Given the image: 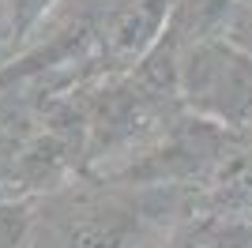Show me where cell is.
Instances as JSON below:
<instances>
[{
  "instance_id": "277c9868",
  "label": "cell",
  "mask_w": 252,
  "mask_h": 248,
  "mask_svg": "<svg viewBox=\"0 0 252 248\" xmlns=\"http://www.w3.org/2000/svg\"><path fill=\"white\" fill-rule=\"evenodd\" d=\"M233 11V0H177L173 11H166V34L173 45H196L226 31Z\"/></svg>"
},
{
  "instance_id": "52a82bcc",
  "label": "cell",
  "mask_w": 252,
  "mask_h": 248,
  "mask_svg": "<svg viewBox=\"0 0 252 248\" xmlns=\"http://www.w3.org/2000/svg\"><path fill=\"white\" fill-rule=\"evenodd\" d=\"M53 0H11V31L15 34H27L34 23L49 11Z\"/></svg>"
},
{
  "instance_id": "3957f363",
  "label": "cell",
  "mask_w": 252,
  "mask_h": 248,
  "mask_svg": "<svg viewBox=\"0 0 252 248\" xmlns=\"http://www.w3.org/2000/svg\"><path fill=\"white\" fill-rule=\"evenodd\" d=\"M166 0H139V4L113 11L102 34L105 49L113 57H143L166 27Z\"/></svg>"
},
{
  "instance_id": "8992f818",
  "label": "cell",
  "mask_w": 252,
  "mask_h": 248,
  "mask_svg": "<svg viewBox=\"0 0 252 248\" xmlns=\"http://www.w3.org/2000/svg\"><path fill=\"white\" fill-rule=\"evenodd\" d=\"M226 34H230V45H237L241 53L252 57V0H241V4H233L230 11V23H226Z\"/></svg>"
},
{
  "instance_id": "5b68a950",
  "label": "cell",
  "mask_w": 252,
  "mask_h": 248,
  "mask_svg": "<svg viewBox=\"0 0 252 248\" xmlns=\"http://www.w3.org/2000/svg\"><path fill=\"white\" fill-rule=\"evenodd\" d=\"M34 222L31 199H0V248H23Z\"/></svg>"
},
{
  "instance_id": "7a4b0ae2",
  "label": "cell",
  "mask_w": 252,
  "mask_h": 248,
  "mask_svg": "<svg viewBox=\"0 0 252 248\" xmlns=\"http://www.w3.org/2000/svg\"><path fill=\"white\" fill-rule=\"evenodd\" d=\"M143 241H147V218L125 203L83 207L64 226L68 248H139Z\"/></svg>"
},
{
  "instance_id": "6da1fadb",
  "label": "cell",
  "mask_w": 252,
  "mask_h": 248,
  "mask_svg": "<svg viewBox=\"0 0 252 248\" xmlns=\"http://www.w3.org/2000/svg\"><path fill=\"white\" fill-rule=\"evenodd\" d=\"M177 87L192 109L215 124H252V57L230 41L207 38L189 45L177 68Z\"/></svg>"
}]
</instances>
